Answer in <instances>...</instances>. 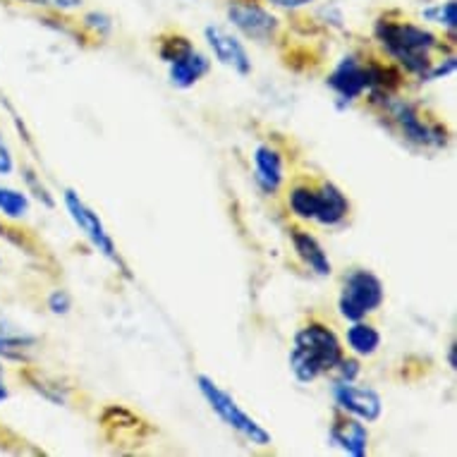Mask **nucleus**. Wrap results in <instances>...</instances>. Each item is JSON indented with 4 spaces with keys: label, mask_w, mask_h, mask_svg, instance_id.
Here are the masks:
<instances>
[{
    "label": "nucleus",
    "mask_w": 457,
    "mask_h": 457,
    "mask_svg": "<svg viewBox=\"0 0 457 457\" xmlns=\"http://www.w3.org/2000/svg\"><path fill=\"white\" fill-rule=\"evenodd\" d=\"M374 38L407 75L427 82L428 72L434 68V53L445 51L443 41L424 24L410 22L397 17L395 12H383L374 22Z\"/></svg>",
    "instance_id": "f257e3e1"
},
{
    "label": "nucleus",
    "mask_w": 457,
    "mask_h": 457,
    "mask_svg": "<svg viewBox=\"0 0 457 457\" xmlns=\"http://www.w3.org/2000/svg\"><path fill=\"white\" fill-rule=\"evenodd\" d=\"M345 357V347L328 323L309 321L297 328L287 364L297 383H314L316 378L330 374L336 364Z\"/></svg>",
    "instance_id": "f03ea898"
},
{
    "label": "nucleus",
    "mask_w": 457,
    "mask_h": 457,
    "mask_svg": "<svg viewBox=\"0 0 457 457\" xmlns=\"http://www.w3.org/2000/svg\"><path fill=\"white\" fill-rule=\"evenodd\" d=\"M196 388H199L202 397L206 400V405L211 407V412H216L218 420L223 421L225 427L233 428L235 434L242 436L245 441L252 443V445H259V448H269L270 443H273V436L252 414L245 412L240 403L228 390L220 388L211 376H196Z\"/></svg>",
    "instance_id": "7ed1b4c3"
},
{
    "label": "nucleus",
    "mask_w": 457,
    "mask_h": 457,
    "mask_svg": "<svg viewBox=\"0 0 457 457\" xmlns=\"http://www.w3.org/2000/svg\"><path fill=\"white\" fill-rule=\"evenodd\" d=\"M158 58L168 68V82L175 89H192L211 72L209 55H204L187 37L170 34L158 41Z\"/></svg>",
    "instance_id": "20e7f679"
},
{
    "label": "nucleus",
    "mask_w": 457,
    "mask_h": 457,
    "mask_svg": "<svg viewBox=\"0 0 457 457\" xmlns=\"http://www.w3.org/2000/svg\"><path fill=\"white\" fill-rule=\"evenodd\" d=\"M386 302L383 280L369 269H353L343 278V287L337 295V312L345 321H361L374 314Z\"/></svg>",
    "instance_id": "39448f33"
},
{
    "label": "nucleus",
    "mask_w": 457,
    "mask_h": 457,
    "mask_svg": "<svg viewBox=\"0 0 457 457\" xmlns=\"http://www.w3.org/2000/svg\"><path fill=\"white\" fill-rule=\"evenodd\" d=\"M62 204H65V209H68V216L72 218V223L77 225V230L84 235V240L89 242L91 247L96 249L105 262H111L115 269L120 270L122 276L132 278L129 266L122 262L120 252H118V245H115L112 235L108 233V228H105L104 220H101V216H98L96 211L91 209L89 204L84 202L75 189H65Z\"/></svg>",
    "instance_id": "423d86ee"
},
{
    "label": "nucleus",
    "mask_w": 457,
    "mask_h": 457,
    "mask_svg": "<svg viewBox=\"0 0 457 457\" xmlns=\"http://www.w3.org/2000/svg\"><path fill=\"white\" fill-rule=\"evenodd\" d=\"M225 17L242 37L254 44H273L280 34V20L273 10L262 5V0H230Z\"/></svg>",
    "instance_id": "0eeeda50"
},
{
    "label": "nucleus",
    "mask_w": 457,
    "mask_h": 457,
    "mask_svg": "<svg viewBox=\"0 0 457 457\" xmlns=\"http://www.w3.org/2000/svg\"><path fill=\"white\" fill-rule=\"evenodd\" d=\"M383 108L390 112V118L397 125V129L403 132V137L410 144H414V146H431V149H445L448 132L438 122L424 120L420 112V105L410 104V101L390 98Z\"/></svg>",
    "instance_id": "6e6552de"
},
{
    "label": "nucleus",
    "mask_w": 457,
    "mask_h": 457,
    "mask_svg": "<svg viewBox=\"0 0 457 457\" xmlns=\"http://www.w3.org/2000/svg\"><path fill=\"white\" fill-rule=\"evenodd\" d=\"M326 87L336 94L343 104L360 101L371 87V62H361L354 53L343 55L337 65L326 77Z\"/></svg>",
    "instance_id": "1a4fd4ad"
},
{
    "label": "nucleus",
    "mask_w": 457,
    "mask_h": 457,
    "mask_svg": "<svg viewBox=\"0 0 457 457\" xmlns=\"http://www.w3.org/2000/svg\"><path fill=\"white\" fill-rule=\"evenodd\" d=\"M330 393L336 400V410H340V412L357 417L364 424H374V421L381 420L383 400L374 388L357 386L354 381H336Z\"/></svg>",
    "instance_id": "9d476101"
},
{
    "label": "nucleus",
    "mask_w": 457,
    "mask_h": 457,
    "mask_svg": "<svg viewBox=\"0 0 457 457\" xmlns=\"http://www.w3.org/2000/svg\"><path fill=\"white\" fill-rule=\"evenodd\" d=\"M204 38L220 65L230 68L240 77L252 75V58H249L247 46L242 44L240 37H235L233 31H228L220 24H209V27H204Z\"/></svg>",
    "instance_id": "9b49d317"
},
{
    "label": "nucleus",
    "mask_w": 457,
    "mask_h": 457,
    "mask_svg": "<svg viewBox=\"0 0 457 457\" xmlns=\"http://www.w3.org/2000/svg\"><path fill=\"white\" fill-rule=\"evenodd\" d=\"M328 443L347 455L364 457L369 453V428L357 417H350V414L336 410L333 424L328 428Z\"/></svg>",
    "instance_id": "f8f14e48"
},
{
    "label": "nucleus",
    "mask_w": 457,
    "mask_h": 457,
    "mask_svg": "<svg viewBox=\"0 0 457 457\" xmlns=\"http://www.w3.org/2000/svg\"><path fill=\"white\" fill-rule=\"evenodd\" d=\"M254 163V182L263 195L276 196L285 185V158L283 154L270 144H256L252 154Z\"/></svg>",
    "instance_id": "ddd939ff"
},
{
    "label": "nucleus",
    "mask_w": 457,
    "mask_h": 457,
    "mask_svg": "<svg viewBox=\"0 0 457 457\" xmlns=\"http://www.w3.org/2000/svg\"><path fill=\"white\" fill-rule=\"evenodd\" d=\"M316 192H319V206H316L314 223L321 228H337L345 223L350 216V199L345 192L330 180H323Z\"/></svg>",
    "instance_id": "4468645a"
},
{
    "label": "nucleus",
    "mask_w": 457,
    "mask_h": 457,
    "mask_svg": "<svg viewBox=\"0 0 457 457\" xmlns=\"http://www.w3.org/2000/svg\"><path fill=\"white\" fill-rule=\"evenodd\" d=\"M290 242H293L295 254L300 256V262L307 266L314 276L328 278L333 276V263H330L326 249L321 247V242L316 240L314 235L302 228H290Z\"/></svg>",
    "instance_id": "2eb2a0df"
},
{
    "label": "nucleus",
    "mask_w": 457,
    "mask_h": 457,
    "mask_svg": "<svg viewBox=\"0 0 457 457\" xmlns=\"http://www.w3.org/2000/svg\"><path fill=\"white\" fill-rule=\"evenodd\" d=\"M38 337L10 319H0V357L3 360H24V354L34 350Z\"/></svg>",
    "instance_id": "dca6fc26"
},
{
    "label": "nucleus",
    "mask_w": 457,
    "mask_h": 457,
    "mask_svg": "<svg viewBox=\"0 0 457 457\" xmlns=\"http://www.w3.org/2000/svg\"><path fill=\"white\" fill-rule=\"evenodd\" d=\"M381 330L376 328L374 323H367L364 319L361 321H353L345 330V343L347 350L354 354V357H374L381 347Z\"/></svg>",
    "instance_id": "f3484780"
},
{
    "label": "nucleus",
    "mask_w": 457,
    "mask_h": 457,
    "mask_svg": "<svg viewBox=\"0 0 457 457\" xmlns=\"http://www.w3.org/2000/svg\"><path fill=\"white\" fill-rule=\"evenodd\" d=\"M316 206H319V192L314 185L309 182H297L287 192V209L297 220L302 223H312L316 216Z\"/></svg>",
    "instance_id": "a211bd4d"
},
{
    "label": "nucleus",
    "mask_w": 457,
    "mask_h": 457,
    "mask_svg": "<svg viewBox=\"0 0 457 457\" xmlns=\"http://www.w3.org/2000/svg\"><path fill=\"white\" fill-rule=\"evenodd\" d=\"M31 202L24 189H15L10 185H0V216L12 223H20L29 216Z\"/></svg>",
    "instance_id": "6ab92c4d"
},
{
    "label": "nucleus",
    "mask_w": 457,
    "mask_h": 457,
    "mask_svg": "<svg viewBox=\"0 0 457 457\" xmlns=\"http://www.w3.org/2000/svg\"><path fill=\"white\" fill-rule=\"evenodd\" d=\"M420 17L424 22L436 24V27H441L450 34V37L455 38L457 31V0H441V3H434V5H428L420 12Z\"/></svg>",
    "instance_id": "aec40b11"
},
{
    "label": "nucleus",
    "mask_w": 457,
    "mask_h": 457,
    "mask_svg": "<svg viewBox=\"0 0 457 457\" xmlns=\"http://www.w3.org/2000/svg\"><path fill=\"white\" fill-rule=\"evenodd\" d=\"M82 27L84 29H89L94 37L105 38L112 31V20L105 15V12L94 10V12H87V15L82 17Z\"/></svg>",
    "instance_id": "412c9836"
},
{
    "label": "nucleus",
    "mask_w": 457,
    "mask_h": 457,
    "mask_svg": "<svg viewBox=\"0 0 457 457\" xmlns=\"http://www.w3.org/2000/svg\"><path fill=\"white\" fill-rule=\"evenodd\" d=\"M46 307H48V312L55 316L70 314V309H72V295H70L68 290H53V293L46 297Z\"/></svg>",
    "instance_id": "4be33fe9"
},
{
    "label": "nucleus",
    "mask_w": 457,
    "mask_h": 457,
    "mask_svg": "<svg viewBox=\"0 0 457 457\" xmlns=\"http://www.w3.org/2000/svg\"><path fill=\"white\" fill-rule=\"evenodd\" d=\"M333 374H336V381H357V376L361 374L360 360L357 357H343L333 369Z\"/></svg>",
    "instance_id": "5701e85b"
},
{
    "label": "nucleus",
    "mask_w": 457,
    "mask_h": 457,
    "mask_svg": "<svg viewBox=\"0 0 457 457\" xmlns=\"http://www.w3.org/2000/svg\"><path fill=\"white\" fill-rule=\"evenodd\" d=\"M22 173H24V180H27V185H29L31 192H34V196H37L38 202H44L48 209H53V206H55V199H53L51 192L44 187V182H38L37 173H34L31 168H22Z\"/></svg>",
    "instance_id": "b1692460"
},
{
    "label": "nucleus",
    "mask_w": 457,
    "mask_h": 457,
    "mask_svg": "<svg viewBox=\"0 0 457 457\" xmlns=\"http://www.w3.org/2000/svg\"><path fill=\"white\" fill-rule=\"evenodd\" d=\"M12 173H15V156H12V149L8 146L3 129H0V178H8Z\"/></svg>",
    "instance_id": "393cba45"
},
{
    "label": "nucleus",
    "mask_w": 457,
    "mask_h": 457,
    "mask_svg": "<svg viewBox=\"0 0 457 457\" xmlns=\"http://www.w3.org/2000/svg\"><path fill=\"white\" fill-rule=\"evenodd\" d=\"M34 5H46V8L58 10V12H72L82 8L84 0H29Z\"/></svg>",
    "instance_id": "a878e982"
},
{
    "label": "nucleus",
    "mask_w": 457,
    "mask_h": 457,
    "mask_svg": "<svg viewBox=\"0 0 457 457\" xmlns=\"http://www.w3.org/2000/svg\"><path fill=\"white\" fill-rule=\"evenodd\" d=\"M266 3H270L273 8L290 10V12H297V10L309 8V5H312V3H316V0H266Z\"/></svg>",
    "instance_id": "bb28decb"
},
{
    "label": "nucleus",
    "mask_w": 457,
    "mask_h": 457,
    "mask_svg": "<svg viewBox=\"0 0 457 457\" xmlns=\"http://www.w3.org/2000/svg\"><path fill=\"white\" fill-rule=\"evenodd\" d=\"M10 397V388H8V381H5V369L0 364V405L5 403Z\"/></svg>",
    "instance_id": "cd10ccee"
},
{
    "label": "nucleus",
    "mask_w": 457,
    "mask_h": 457,
    "mask_svg": "<svg viewBox=\"0 0 457 457\" xmlns=\"http://www.w3.org/2000/svg\"><path fill=\"white\" fill-rule=\"evenodd\" d=\"M455 354H457V345H455V343H450V347H448V364H450V369H453V371H455V369H457Z\"/></svg>",
    "instance_id": "c85d7f7f"
},
{
    "label": "nucleus",
    "mask_w": 457,
    "mask_h": 457,
    "mask_svg": "<svg viewBox=\"0 0 457 457\" xmlns=\"http://www.w3.org/2000/svg\"><path fill=\"white\" fill-rule=\"evenodd\" d=\"M3 235H8V230H5V225L0 223V237H3Z\"/></svg>",
    "instance_id": "c756f323"
},
{
    "label": "nucleus",
    "mask_w": 457,
    "mask_h": 457,
    "mask_svg": "<svg viewBox=\"0 0 457 457\" xmlns=\"http://www.w3.org/2000/svg\"><path fill=\"white\" fill-rule=\"evenodd\" d=\"M0 266H3V256H0Z\"/></svg>",
    "instance_id": "7c9ffc66"
}]
</instances>
